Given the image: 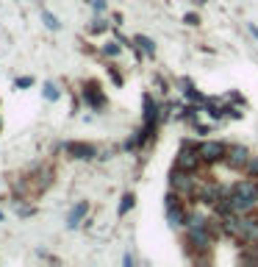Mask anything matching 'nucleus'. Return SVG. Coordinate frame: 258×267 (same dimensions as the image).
Instances as JSON below:
<instances>
[{
	"label": "nucleus",
	"instance_id": "1",
	"mask_svg": "<svg viewBox=\"0 0 258 267\" xmlns=\"http://www.w3.org/2000/svg\"><path fill=\"white\" fill-rule=\"evenodd\" d=\"M183 195H178L175 189H169V195L164 198V209H167V223L169 225H183L189 220V215H186V201H181Z\"/></svg>",
	"mask_w": 258,
	"mask_h": 267
},
{
	"label": "nucleus",
	"instance_id": "2",
	"mask_svg": "<svg viewBox=\"0 0 258 267\" xmlns=\"http://www.w3.org/2000/svg\"><path fill=\"white\" fill-rule=\"evenodd\" d=\"M169 189H175V192L183 195V198H192L194 195V173L175 167L172 173H169Z\"/></svg>",
	"mask_w": 258,
	"mask_h": 267
},
{
	"label": "nucleus",
	"instance_id": "3",
	"mask_svg": "<svg viewBox=\"0 0 258 267\" xmlns=\"http://www.w3.org/2000/svg\"><path fill=\"white\" fill-rule=\"evenodd\" d=\"M203 164V156H200V148H192V145H183L181 153H178V162H175V167L181 170H189V173H194Z\"/></svg>",
	"mask_w": 258,
	"mask_h": 267
},
{
	"label": "nucleus",
	"instance_id": "4",
	"mask_svg": "<svg viewBox=\"0 0 258 267\" xmlns=\"http://www.w3.org/2000/svg\"><path fill=\"white\" fill-rule=\"evenodd\" d=\"M200 156H203V162H208V164L222 162L228 156V145L225 142H216V139H208L200 145Z\"/></svg>",
	"mask_w": 258,
	"mask_h": 267
},
{
	"label": "nucleus",
	"instance_id": "5",
	"mask_svg": "<svg viewBox=\"0 0 258 267\" xmlns=\"http://www.w3.org/2000/svg\"><path fill=\"white\" fill-rule=\"evenodd\" d=\"M225 162H228L233 170H244V167H247V162H250V150H247V148H242V145L230 148V150H228V156H225Z\"/></svg>",
	"mask_w": 258,
	"mask_h": 267
},
{
	"label": "nucleus",
	"instance_id": "6",
	"mask_svg": "<svg viewBox=\"0 0 258 267\" xmlns=\"http://www.w3.org/2000/svg\"><path fill=\"white\" fill-rule=\"evenodd\" d=\"M233 195H244V198H255L258 201V178H244V181H236L233 189H230Z\"/></svg>",
	"mask_w": 258,
	"mask_h": 267
},
{
	"label": "nucleus",
	"instance_id": "7",
	"mask_svg": "<svg viewBox=\"0 0 258 267\" xmlns=\"http://www.w3.org/2000/svg\"><path fill=\"white\" fill-rule=\"evenodd\" d=\"M67 153L75 156V159H94L97 150H94V145H89V142H70V145H67Z\"/></svg>",
	"mask_w": 258,
	"mask_h": 267
},
{
	"label": "nucleus",
	"instance_id": "8",
	"mask_svg": "<svg viewBox=\"0 0 258 267\" xmlns=\"http://www.w3.org/2000/svg\"><path fill=\"white\" fill-rule=\"evenodd\" d=\"M84 98H86V103H89V106L94 109V112L106 106V95L100 92V86H94V84H86V89H84Z\"/></svg>",
	"mask_w": 258,
	"mask_h": 267
},
{
	"label": "nucleus",
	"instance_id": "9",
	"mask_svg": "<svg viewBox=\"0 0 258 267\" xmlns=\"http://www.w3.org/2000/svg\"><path fill=\"white\" fill-rule=\"evenodd\" d=\"M86 211H89V203H86V201H81L78 206L70 211V217H67V228H75V225H81V220L86 217Z\"/></svg>",
	"mask_w": 258,
	"mask_h": 267
},
{
	"label": "nucleus",
	"instance_id": "10",
	"mask_svg": "<svg viewBox=\"0 0 258 267\" xmlns=\"http://www.w3.org/2000/svg\"><path fill=\"white\" fill-rule=\"evenodd\" d=\"M136 45L147 53V56H155V45H153V39H147V37H142V33H139V37H136Z\"/></svg>",
	"mask_w": 258,
	"mask_h": 267
},
{
	"label": "nucleus",
	"instance_id": "11",
	"mask_svg": "<svg viewBox=\"0 0 258 267\" xmlns=\"http://www.w3.org/2000/svg\"><path fill=\"white\" fill-rule=\"evenodd\" d=\"M133 203H136V195L128 192L125 198H122V203H120V215H128V211L133 209Z\"/></svg>",
	"mask_w": 258,
	"mask_h": 267
},
{
	"label": "nucleus",
	"instance_id": "12",
	"mask_svg": "<svg viewBox=\"0 0 258 267\" xmlns=\"http://www.w3.org/2000/svg\"><path fill=\"white\" fill-rule=\"evenodd\" d=\"M42 95H45V100H58L61 92H58L56 84H45V92H42Z\"/></svg>",
	"mask_w": 258,
	"mask_h": 267
},
{
	"label": "nucleus",
	"instance_id": "13",
	"mask_svg": "<svg viewBox=\"0 0 258 267\" xmlns=\"http://www.w3.org/2000/svg\"><path fill=\"white\" fill-rule=\"evenodd\" d=\"M42 20H45V25H47V28H53V31H58V28H61V23L50 14V11H42Z\"/></svg>",
	"mask_w": 258,
	"mask_h": 267
},
{
	"label": "nucleus",
	"instance_id": "14",
	"mask_svg": "<svg viewBox=\"0 0 258 267\" xmlns=\"http://www.w3.org/2000/svg\"><path fill=\"white\" fill-rule=\"evenodd\" d=\"M183 95H186L189 100H194V103H206V95H200L197 89H183Z\"/></svg>",
	"mask_w": 258,
	"mask_h": 267
},
{
	"label": "nucleus",
	"instance_id": "15",
	"mask_svg": "<svg viewBox=\"0 0 258 267\" xmlns=\"http://www.w3.org/2000/svg\"><path fill=\"white\" fill-rule=\"evenodd\" d=\"M103 56H108V59L120 56V45H117V42H108V45H103Z\"/></svg>",
	"mask_w": 258,
	"mask_h": 267
},
{
	"label": "nucleus",
	"instance_id": "16",
	"mask_svg": "<svg viewBox=\"0 0 258 267\" xmlns=\"http://www.w3.org/2000/svg\"><path fill=\"white\" fill-rule=\"evenodd\" d=\"M244 170H247L253 178H258V156H250V162H247V167H244Z\"/></svg>",
	"mask_w": 258,
	"mask_h": 267
},
{
	"label": "nucleus",
	"instance_id": "17",
	"mask_svg": "<svg viewBox=\"0 0 258 267\" xmlns=\"http://www.w3.org/2000/svg\"><path fill=\"white\" fill-rule=\"evenodd\" d=\"M183 23H186V25H200V17L197 14H186V17H183Z\"/></svg>",
	"mask_w": 258,
	"mask_h": 267
},
{
	"label": "nucleus",
	"instance_id": "18",
	"mask_svg": "<svg viewBox=\"0 0 258 267\" xmlns=\"http://www.w3.org/2000/svg\"><path fill=\"white\" fill-rule=\"evenodd\" d=\"M103 31H106V23H103V20H97V23L92 25V33H103Z\"/></svg>",
	"mask_w": 258,
	"mask_h": 267
},
{
	"label": "nucleus",
	"instance_id": "19",
	"mask_svg": "<svg viewBox=\"0 0 258 267\" xmlns=\"http://www.w3.org/2000/svg\"><path fill=\"white\" fill-rule=\"evenodd\" d=\"M33 84V78H28V75H23V78H17V86L23 89V86H31Z\"/></svg>",
	"mask_w": 258,
	"mask_h": 267
},
{
	"label": "nucleus",
	"instance_id": "20",
	"mask_svg": "<svg viewBox=\"0 0 258 267\" xmlns=\"http://www.w3.org/2000/svg\"><path fill=\"white\" fill-rule=\"evenodd\" d=\"M94 11H106V0H92Z\"/></svg>",
	"mask_w": 258,
	"mask_h": 267
},
{
	"label": "nucleus",
	"instance_id": "21",
	"mask_svg": "<svg viewBox=\"0 0 258 267\" xmlns=\"http://www.w3.org/2000/svg\"><path fill=\"white\" fill-rule=\"evenodd\" d=\"M250 33H253V37L258 39V28H255V25H253V23H250Z\"/></svg>",
	"mask_w": 258,
	"mask_h": 267
},
{
	"label": "nucleus",
	"instance_id": "22",
	"mask_svg": "<svg viewBox=\"0 0 258 267\" xmlns=\"http://www.w3.org/2000/svg\"><path fill=\"white\" fill-rule=\"evenodd\" d=\"M197 3H203V0H197Z\"/></svg>",
	"mask_w": 258,
	"mask_h": 267
}]
</instances>
